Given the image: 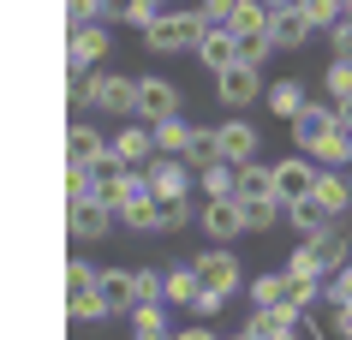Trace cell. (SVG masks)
I'll use <instances>...</instances> for the list:
<instances>
[{"label":"cell","mask_w":352,"mask_h":340,"mask_svg":"<svg viewBox=\"0 0 352 340\" xmlns=\"http://www.w3.org/2000/svg\"><path fill=\"white\" fill-rule=\"evenodd\" d=\"M280 340H298V328H293V335H280Z\"/></svg>","instance_id":"obj_50"},{"label":"cell","mask_w":352,"mask_h":340,"mask_svg":"<svg viewBox=\"0 0 352 340\" xmlns=\"http://www.w3.org/2000/svg\"><path fill=\"white\" fill-rule=\"evenodd\" d=\"M197 293H204V281H197V269H191V263H179V269H167V275H162V299H167V304L191 310Z\"/></svg>","instance_id":"obj_25"},{"label":"cell","mask_w":352,"mask_h":340,"mask_svg":"<svg viewBox=\"0 0 352 340\" xmlns=\"http://www.w3.org/2000/svg\"><path fill=\"white\" fill-rule=\"evenodd\" d=\"M287 275H298V281H329V269L316 263V251L305 245V239H298V245L287 251Z\"/></svg>","instance_id":"obj_33"},{"label":"cell","mask_w":352,"mask_h":340,"mask_svg":"<svg viewBox=\"0 0 352 340\" xmlns=\"http://www.w3.org/2000/svg\"><path fill=\"white\" fill-rule=\"evenodd\" d=\"M108 54H113V36L102 30V24H72V42H66V72H96Z\"/></svg>","instance_id":"obj_11"},{"label":"cell","mask_w":352,"mask_h":340,"mask_svg":"<svg viewBox=\"0 0 352 340\" xmlns=\"http://www.w3.org/2000/svg\"><path fill=\"white\" fill-rule=\"evenodd\" d=\"M263 102H269L275 120H293V113L305 108V84H298V78H275V84H263Z\"/></svg>","instance_id":"obj_28"},{"label":"cell","mask_w":352,"mask_h":340,"mask_svg":"<svg viewBox=\"0 0 352 340\" xmlns=\"http://www.w3.org/2000/svg\"><path fill=\"white\" fill-rule=\"evenodd\" d=\"M287 126H293V150H311L316 137L334 126V102H311V95H305V108H298Z\"/></svg>","instance_id":"obj_18"},{"label":"cell","mask_w":352,"mask_h":340,"mask_svg":"<svg viewBox=\"0 0 352 340\" xmlns=\"http://www.w3.org/2000/svg\"><path fill=\"white\" fill-rule=\"evenodd\" d=\"M316 173H322V161H311L305 150H293L287 161H269V179H275V197H280V203L311 197V191H316Z\"/></svg>","instance_id":"obj_5"},{"label":"cell","mask_w":352,"mask_h":340,"mask_svg":"<svg viewBox=\"0 0 352 340\" xmlns=\"http://www.w3.org/2000/svg\"><path fill=\"white\" fill-rule=\"evenodd\" d=\"M149 132H155V155H186V144H191L197 126H191L186 113H167V120H155Z\"/></svg>","instance_id":"obj_27"},{"label":"cell","mask_w":352,"mask_h":340,"mask_svg":"<svg viewBox=\"0 0 352 340\" xmlns=\"http://www.w3.org/2000/svg\"><path fill=\"white\" fill-rule=\"evenodd\" d=\"M102 155H108V137L96 132V126H84V120H78L72 132H66V168H96Z\"/></svg>","instance_id":"obj_22"},{"label":"cell","mask_w":352,"mask_h":340,"mask_svg":"<svg viewBox=\"0 0 352 340\" xmlns=\"http://www.w3.org/2000/svg\"><path fill=\"white\" fill-rule=\"evenodd\" d=\"M233 197H239V203H251V197H275L269 161H239V168H233Z\"/></svg>","instance_id":"obj_24"},{"label":"cell","mask_w":352,"mask_h":340,"mask_svg":"<svg viewBox=\"0 0 352 340\" xmlns=\"http://www.w3.org/2000/svg\"><path fill=\"white\" fill-rule=\"evenodd\" d=\"M131 173L138 168H126V161H113V155H102V161H96L90 168V197H102V203H120V197H126V185H131Z\"/></svg>","instance_id":"obj_19"},{"label":"cell","mask_w":352,"mask_h":340,"mask_svg":"<svg viewBox=\"0 0 352 340\" xmlns=\"http://www.w3.org/2000/svg\"><path fill=\"white\" fill-rule=\"evenodd\" d=\"M204 30H209V19L197 12V6H173V12L162 6V19L144 24V48L149 54H191Z\"/></svg>","instance_id":"obj_1"},{"label":"cell","mask_w":352,"mask_h":340,"mask_svg":"<svg viewBox=\"0 0 352 340\" xmlns=\"http://www.w3.org/2000/svg\"><path fill=\"white\" fill-rule=\"evenodd\" d=\"M113 221H120V227H131V233H155V221H162V203L149 197V185H144V168L131 173L126 197L113 203Z\"/></svg>","instance_id":"obj_7"},{"label":"cell","mask_w":352,"mask_h":340,"mask_svg":"<svg viewBox=\"0 0 352 340\" xmlns=\"http://www.w3.org/2000/svg\"><path fill=\"white\" fill-rule=\"evenodd\" d=\"M102 19V0H66V24H96Z\"/></svg>","instance_id":"obj_43"},{"label":"cell","mask_w":352,"mask_h":340,"mask_svg":"<svg viewBox=\"0 0 352 340\" xmlns=\"http://www.w3.org/2000/svg\"><path fill=\"white\" fill-rule=\"evenodd\" d=\"M191 269H197V281H204L209 293H221V299H233V293L245 286V269H239V257H233V245L197 251V257H191Z\"/></svg>","instance_id":"obj_3"},{"label":"cell","mask_w":352,"mask_h":340,"mask_svg":"<svg viewBox=\"0 0 352 340\" xmlns=\"http://www.w3.org/2000/svg\"><path fill=\"white\" fill-rule=\"evenodd\" d=\"M322 299H340V304H352V263H340L329 275V281H322Z\"/></svg>","instance_id":"obj_42"},{"label":"cell","mask_w":352,"mask_h":340,"mask_svg":"<svg viewBox=\"0 0 352 340\" xmlns=\"http://www.w3.org/2000/svg\"><path fill=\"white\" fill-rule=\"evenodd\" d=\"M305 328H311V340H352V304L316 299L311 310H305Z\"/></svg>","instance_id":"obj_15"},{"label":"cell","mask_w":352,"mask_h":340,"mask_svg":"<svg viewBox=\"0 0 352 340\" xmlns=\"http://www.w3.org/2000/svg\"><path fill=\"white\" fill-rule=\"evenodd\" d=\"M66 317H72V322L108 317V304H102V293H96V269L84 263V257H72V263H66Z\"/></svg>","instance_id":"obj_4"},{"label":"cell","mask_w":352,"mask_h":340,"mask_svg":"<svg viewBox=\"0 0 352 340\" xmlns=\"http://www.w3.org/2000/svg\"><path fill=\"white\" fill-rule=\"evenodd\" d=\"M197 227H204L209 245H233L245 233V209L239 197H204V209H197Z\"/></svg>","instance_id":"obj_6"},{"label":"cell","mask_w":352,"mask_h":340,"mask_svg":"<svg viewBox=\"0 0 352 340\" xmlns=\"http://www.w3.org/2000/svg\"><path fill=\"white\" fill-rule=\"evenodd\" d=\"M298 310H287V304H251V317H245V335L251 340H280V335H293L298 328Z\"/></svg>","instance_id":"obj_17"},{"label":"cell","mask_w":352,"mask_h":340,"mask_svg":"<svg viewBox=\"0 0 352 340\" xmlns=\"http://www.w3.org/2000/svg\"><path fill=\"white\" fill-rule=\"evenodd\" d=\"M245 209V233H269V227H280V215H287V203L280 197H251Z\"/></svg>","instance_id":"obj_32"},{"label":"cell","mask_w":352,"mask_h":340,"mask_svg":"<svg viewBox=\"0 0 352 340\" xmlns=\"http://www.w3.org/2000/svg\"><path fill=\"white\" fill-rule=\"evenodd\" d=\"M96 293H102V304L113 310H131V269H96Z\"/></svg>","instance_id":"obj_30"},{"label":"cell","mask_w":352,"mask_h":340,"mask_svg":"<svg viewBox=\"0 0 352 340\" xmlns=\"http://www.w3.org/2000/svg\"><path fill=\"white\" fill-rule=\"evenodd\" d=\"M311 36H316V24L298 12V0H293V6H280V12H269V42H275L280 54H298Z\"/></svg>","instance_id":"obj_16"},{"label":"cell","mask_w":352,"mask_h":340,"mask_svg":"<svg viewBox=\"0 0 352 340\" xmlns=\"http://www.w3.org/2000/svg\"><path fill=\"white\" fill-rule=\"evenodd\" d=\"M66 227H72V239H84V245H96V239H108L113 233V209L102 203V197H66Z\"/></svg>","instance_id":"obj_8"},{"label":"cell","mask_w":352,"mask_h":340,"mask_svg":"<svg viewBox=\"0 0 352 340\" xmlns=\"http://www.w3.org/2000/svg\"><path fill=\"white\" fill-rule=\"evenodd\" d=\"M340 6H352V0H340Z\"/></svg>","instance_id":"obj_52"},{"label":"cell","mask_w":352,"mask_h":340,"mask_svg":"<svg viewBox=\"0 0 352 340\" xmlns=\"http://www.w3.org/2000/svg\"><path fill=\"white\" fill-rule=\"evenodd\" d=\"M197 12H204L209 24H227V19H233V12H239V0H204Z\"/></svg>","instance_id":"obj_44"},{"label":"cell","mask_w":352,"mask_h":340,"mask_svg":"<svg viewBox=\"0 0 352 340\" xmlns=\"http://www.w3.org/2000/svg\"><path fill=\"white\" fill-rule=\"evenodd\" d=\"M215 95H221V108H251L263 95V66H251V60L221 66V72H215Z\"/></svg>","instance_id":"obj_9"},{"label":"cell","mask_w":352,"mask_h":340,"mask_svg":"<svg viewBox=\"0 0 352 340\" xmlns=\"http://www.w3.org/2000/svg\"><path fill=\"white\" fill-rule=\"evenodd\" d=\"M322 36H329V48H334L340 60H352V6H340V19H334Z\"/></svg>","instance_id":"obj_39"},{"label":"cell","mask_w":352,"mask_h":340,"mask_svg":"<svg viewBox=\"0 0 352 340\" xmlns=\"http://www.w3.org/2000/svg\"><path fill=\"white\" fill-rule=\"evenodd\" d=\"M84 108L131 120V113H138V78H120V72H90V78H84Z\"/></svg>","instance_id":"obj_2"},{"label":"cell","mask_w":352,"mask_h":340,"mask_svg":"<svg viewBox=\"0 0 352 340\" xmlns=\"http://www.w3.org/2000/svg\"><path fill=\"white\" fill-rule=\"evenodd\" d=\"M186 108V95H179V84H167V78H138V113L131 120H144V126H155V120H167V113Z\"/></svg>","instance_id":"obj_13"},{"label":"cell","mask_w":352,"mask_h":340,"mask_svg":"<svg viewBox=\"0 0 352 340\" xmlns=\"http://www.w3.org/2000/svg\"><path fill=\"white\" fill-rule=\"evenodd\" d=\"M280 221L293 227L298 239H311V233H322V227H329L334 215H329L322 203H316V197H298V203H287V215H280Z\"/></svg>","instance_id":"obj_29"},{"label":"cell","mask_w":352,"mask_h":340,"mask_svg":"<svg viewBox=\"0 0 352 340\" xmlns=\"http://www.w3.org/2000/svg\"><path fill=\"white\" fill-rule=\"evenodd\" d=\"M131 340H167V335H131Z\"/></svg>","instance_id":"obj_49"},{"label":"cell","mask_w":352,"mask_h":340,"mask_svg":"<svg viewBox=\"0 0 352 340\" xmlns=\"http://www.w3.org/2000/svg\"><path fill=\"white\" fill-rule=\"evenodd\" d=\"M298 12H305L316 30H329V24L340 19V0H298Z\"/></svg>","instance_id":"obj_41"},{"label":"cell","mask_w":352,"mask_h":340,"mask_svg":"<svg viewBox=\"0 0 352 340\" xmlns=\"http://www.w3.org/2000/svg\"><path fill=\"white\" fill-rule=\"evenodd\" d=\"M233 340H251V335H245V328H239V335H233Z\"/></svg>","instance_id":"obj_51"},{"label":"cell","mask_w":352,"mask_h":340,"mask_svg":"<svg viewBox=\"0 0 352 340\" xmlns=\"http://www.w3.org/2000/svg\"><path fill=\"white\" fill-rule=\"evenodd\" d=\"M167 340H221L209 322H197V328H179V335H167Z\"/></svg>","instance_id":"obj_46"},{"label":"cell","mask_w":352,"mask_h":340,"mask_svg":"<svg viewBox=\"0 0 352 340\" xmlns=\"http://www.w3.org/2000/svg\"><path fill=\"white\" fill-rule=\"evenodd\" d=\"M263 155V132L251 126V120H221L215 126V161H257Z\"/></svg>","instance_id":"obj_12"},{"label":"cell","mask_w":352,"mask_h":340,"mask_svg":"<svg viewBox=\"0 0 352 340\" xmlns=\"http://www.w3.org/2000/svg\"><path fill=\"white\" fill-rule=\"evenodd\" d=\"M280 293H287V269H280V275H257V281H251V304H280Z\"/></svg>","instance_id":"obj_40"},{"label":"cell","mask_w":352,"mask_h":340,"mask_svg":"<svg viewBox=\"0 0 352 340\" xmlns=\"http://www.w3.org/2000/svg\"><path fill=\"white\" fill-rule=\"evenodd\" d=\"M311 161H322V168H352V132H340V126H329V132L316 137L311 150Z\"/></svg>","instance_id":"obj_26"},{"label":"cell","mask_w":352,"mask_h":340,"mask_svg":"<svg viewBox=\"0 0 352 340\" xmlns=\"http://www.w3.org/2000/svg\"><path fill=\"white\" fill-rule=\"evenodd\" d=\"M108 155L126 161V168H149V161H155V132H149L144 120H126V126L108 137Z\"/></svg>","instance_id":"obj_14"},{"label":"cell","mask_w":352,"mask_h":340,"mask_svg":"<svg viewBox=\"0 0 352 340\" xmlns=\"http://www.w3.org/2000/svg\"><path fill=\"white\" fill-rule=\"evenodd\" d=\"M221 304H227L221 293H209V286H204V293H197V304H191V310H197V317L209 322V317H215V310H221Z\"/></svg>","instance_id":"obj_45"},{"label":"cell","mask_w":352,"mask_h":340,"mask_svg":"<svg viewBox=\"0 0 352 340\" xmlns=\"http://www.w3.org/2000/svg\"><path fill=\"white\" fill-rule=\"evenodd\" d=\"M162 6L167 0H102V19H120V24H138L144 30V24L162 19Z\"/></svg>","instance_id":"obj_31"},{"label":"cell","mask_w":352,"mask_h":340,"mask_svg":"<svg viewBox=\"0 0 352 340\" xmlns=\"http://www.w3.org/2000/svg\"><path fill=\"white\" fill-rule=\"evenodd\" d=\"M346 233H352L346 221H329V227H322V233H311V239H305V245L316 251V263L329 269V275H334V269H340V263H346Z\"/></svg>","instance_id":"obj_23"},{"label":"cell","mask_w":352,"mask_h":340,"mask_svg":"<svg viewBox=\"0 0 352 340\" xmlns=\"http://www.w3.org/2000/svg\"><path fill=\"white\" fill-rule=\"evenodd\" d=\"M144 185L155 203H179V197H191V168L179 161V155H155L144 168Z\"/></svg>","instance_id":"obj_10"},{"label":"cell","mask_w":352,"mask_h":340,"mask_svg":"<svg viewBox=\"0 0 352 340\" xmlns=\"http://www.w3.org/2000/svg\"><path fill=\"white\" fill-rule=\"evenodd\" d=\"M191 221H197V209H191V197H179V203H162V221H155V233H186Z\"/></svg>","instance_id":"obj_37"},{"label":"cell","mask_w":352,"mask_h":340,"mask_svg":"<svg viewBox=\"0 0 352 340\" xmlns=\"http://www.w3.org/2000/svg\"><path fill=\"white\" fill-rule=\"evenodd\" d=\"M131 335H167V304H131Z\"/></svg>","instance_id":"obj_35"},{"label":"cell","mask_w":352,"mask_h":340,"mask_svg":"<svg viewBox=\"0 0 352 340\" xmlns=\"http://www.w3.org/2000/svg\"><path fill=\"white\" fill-rule=\"evenodd\" d=\"M155 299H162V269H131V304H155Z\"/></svg>","instance_id":"obj_36"},{"label":"cell","mask_w":352,"mask_h":340,"mask_svg":"<svg viewBox=\"0 0 352 340\" xmlns=\"http://www.w3.org/2000/svg\"><path fill=\"white\" fill-rule=\"evenodd\" d=\"M334 126H340V132H352V95H340V102H334Z\"/></svg>","instance_id":"obj_47"},{"label":"cell","mask_w":352,"mask_h":340,"mask_svg":"<svg viewBox=\"0 0 352 340\" xmlns=\"http://www.w3.org/2000/svg\"><path fill=\"white\" fill-rule=\"evenodd\" d=\"M197 185H204V197H233V161H209V168H197Z\"/></svg>","instance_id":"obj_34"},{"label":"cell","mask_w":352,"mask_h":340,"mask_svg":"<svg viewBox=\"0 0 352 340\" xmlns=\"http://www.w3.org/2000/svg\"><path fill=\"white\" fill-rule=\"evenodd\" d=\"M322 90H329V102L352 95V60H340V54L329 60V72H322Z\"/></svg>","instance_id":"obj_38"},{"label":"cell","mask_w":352,"mask_h":340,"mask_svg":"<svg viewBox=\"0 0 352 340\" xmlns=\"http://www.w3.org/2000/svg\"><path fill=\"white\" fill-rule=\"evenodd\" d=\"M263 6H269V12H280V6H293V0H263Z\"/></svg>","instance_id":"obj_48"},{"label":"cell","mask_w":352,"mask_h":340,"mask_svg":"<svg viewBox=\"0 0 352 340\" xmlns=\"http://www.w3.org/2000/svg\"><path fill=\"white\" fill-rule=\"evenodd\" d=\"M311 197L329 209L334 221H346V209H352V179H346V168H322V173H316V191H311Z\"/></svg>","instance_id":"obj_21"},{"label":"cell","mask_w":352,"mask_h":340,"mask_svg":"<svg viewBox=\"0 0 352 340\" xmlns=\"http://www.w3.org/2000/svg\"><path fill=\"white\" fill-rule=\"evenodd\" d=\"M191 54L204 60L209 72H221V66H233V60H239V36H233L227 24H209L204 36H197V48H191Z\"/></svg>","instance_id":"obj_20"}]
</instances>
